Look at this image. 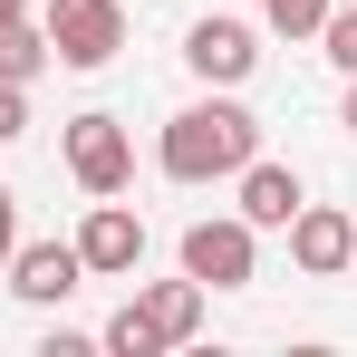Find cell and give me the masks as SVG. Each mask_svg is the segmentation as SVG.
Wrapping results in <instances>:
<instances>
[{"mask_svg":"<svg viewBox=\"0 0 357 357\" xmlns=\"http://www.w3.org/2000/svg\"><path fill=\"white\" fill-rule=\"evenodd\" d=\"M348 271H357V261H348Z\"/></svg>","mask_w":357,"mask_h":357,"instance_id":"19","label":"cell"},{"mask_svg":"<svg viewBox=\"0 0 357 357\" xmlns=\"http://www.w3.org/2000/svg\"><path fill=\"white\" fill-rule=\"evenodd\" d=\"M10 251H20V193L0 183V271H10Z\"/></svg>","mask_w":357,"mask_h":357,"instance_id":"16","label":"cell"},{"mask_svg":"<svg viewBox=\"0 0 357 357\" xmlns=\"http://www.w3.org/2000/svg\"><path fill=\"white\" fill-rule=\"evenodd\" d=\"M68 174H77V193H126V183H135V135H126V116H107V107L68 116Z\"/></svg>","mask_w":357,"mask_h":357,"instance_id":"3","label":"cell"},{"mask_svg":"<svg viewBox=\"0 0 357 357\" xmlns=\"http://www.w3.org/2000/svg\"><path fill=\"white\" fill-rule=\"evenodd\" d=\"M39 29H49V59L59 68H107L126 49V10L116 0H39Z\"/></svg>","mask_w":357,"mask_h":357,"instance_id":"2","label":"cell"},{"mask_svg":"<svg viewBox=\"0 0 357 357\" xmlns=\"http://www.w3.org/2000/svg\"><path fill=\"white\" fill-rule=\"evenodd\" d=\"M0 20H29V0H0Z\"/></svg>","mask_w":357,"mask_h":357,"instance_id":"18","label":"cell"},{"mask_svg":"<svg viewBox=\"0 0 357 357\" xmlns=\"http://www.w3.org/2000/svg\"><path fill=\"white\" fill-rule=\"evenodd\" d=\"M39 68H59L49 59V29L39 20H0V87H29Z\"/></svg>","mask_w":357,"mask_h":357,"instance_id":"11","label":"cell"},{"mask_svg":"<svg viewBox=\"0 0 357 357\" xmlns=\"http://www.w3.org/2000/svg\"><path fill=\"white\" fill-rule=\"evenodd\" d=\"M328 10H338V0H261V29H280V39H319Z\"/></svg>","mask_w":357,"mask_h":357,"instance_id":"13","label":"cell"},{"mask_svg":"<svg viewBox=\"0 0 357 357\" xmlns=\"http://www.w3.org/2000/svg\"><path fill=\"white\" fill-rule=\"evenodd\" d=\"M241 203H232V213H241V222H251V232H280V222H290V213H299V203H309V193H299V174H290V165H261V155H251V165H241Z\"/></svg>","mask_w":357,"mask_h":357,"instance_id":"9","label":"cell"},{"mask_svg":"<svg viewBox=\"0 0 357 357\" xmlns=\"http://www.w3.org/2000/svg\"><path fill=\"white\" fill-rule=\"evenodd\" d=\"M280 232H290V261L309 271V280H338V271L357 261V222L338 213V203H299Z\"/></svg>","mask_w":357,"mask_h":357,"instance_id":"7","label":"cell"},{"mask_svg":"<svg viewBox=\"0 0 357 357\" xmlns=\"http://www.w3.org/2000/svg\"><path fill=\"white\" fill-rule=\"evenodd\" d=\"M338 126H348V135H357V77H348V116H338Z\"/></svg>","mask_w":357,"mask_h":357,"instance_id":"17","label":"cell"},{"mask_svg":"<svg viewBox=\"0 0 357 357\" xmlns=\"http://www.w3.org/2000/svg\"><path fill=\"white\" fill-rule=\"evenodd\" d=\"M183 271H193L203 290H251V271H261V232H251L241 213H213V222L183 232Z\"/></svg>","mask_w":357,"mask_h":357,"instance_id":"5","label":"cell"},{"mask_svg":"<svg viewBox=\"0 0 357 357\" xmlns=\"http://www.w3.org/2000/svg\"><path fill=\"white\" fill-rule=\"evenodd\" d=\"M183 68H193L203 87H241V77L261 68V29L232 20V10H203V20L183 29Z\"/></svg>","mask_w":357,"mask_h":357,"instance_id":"6","label":"cell"},{"mask_svg":"<svg viewBox=\"0 0 357 357\" xmlns=\"http://www.w3.org/2000/svg\"><path fill=\"white\" fill-rule=\"evenodd\" d=\"M135 309H145V319L165 328V348H183V338L203 328V309H213V290H203V280L183 271V280H145V290H135Z\"/></svg>","mask_w":357,"mask_h":357,"instance_id":"10","label":"cell"},{"mask_svg":"<svg viewBox=\"0 0 357 357\" xmlns=\"http://www.w3.org/2000/svg\"><path fill=\"white\" fill-rule=\"evenodd\" d=\"M20 126H29V87H0V145H20Z\"/></svg>","mask_w":357,"mask_h":357,"instance_id":"15","label":"cell"},{"mask_svg":"<svg viewBox=\"0 0 357 357\" xmlns=\"http://www.w3.org/2000/svg\"><path fill=\"white\" fill-rule=\"evenodd\" d=\"M77 280H87L77 241H20V251H10V290L29 299V309H59V299H77Z\"/></svg>","mask_w":357,"mask_h":357,"instance_id":"8","label":"cell"},{"mask_svg":"<svg viewBox=\"0 0 357 357\" xmlns=\"http://www.w3.org/2000/svg\"><path fill=\"white\" fill-rule=\"evenodd\" d=\"M251 155H261V116L241 107L232 87H213V97L174 107L165 135H155V165H165L174 183H232Z\"/></svg>","mask_w":357,"mask_h":357,"instance_id":"1","label":"cell"},{"mask_svg":"<svg viewBox=\"0 0 357 357\" xmlns=\"http://www.w3.org/2000/svg\"><path fill=\"white\" fill-rule=\"evenodd\" d=\"M68 241H77L87 280H135V261H145V222H135V203H116V193H87V222Z\"/></svg>","mask_w":357,"mask_h":357,"instance_id":"4","label":"cell"},{"mask_svg":"<svg viewBox=\"0 0 357 357\" xmlns=\"http://www.w3.org/2000/svg\"><path fill=\"white\" fill-rule=\"evenodd\" d=\"M319 39H328V68H338V77H357V0L319 20Z\"/></svg>","mask_w":357,"mask_h":357,"instance_id":"14","label":"cell"},{"mask_svg":"<svg viewBox=\"0 0 357 357\" xmlns=\"http://www.w3.org/2000/svg\"><path fill=\"white\" fill-rule=\"evenodd\" d=\"M97 348H107V357H165V328H155V319H145V309H135V299H126L116 319H107V328H97Z\"/></svg>","mask_w":357,"mask_h":357,"instance_id":"12","label":"cell"}]
</instances>
